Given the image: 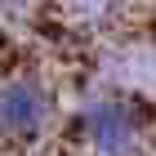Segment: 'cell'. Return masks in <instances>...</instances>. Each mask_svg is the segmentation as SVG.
<instances>
[{
  "instance_id": "obj_1",
  "label": "cell",
  "mask_w": 156,
  "mask_h": 156,
  "mask_svg": "<svg viewBox=\"0 0 156 156\" xmlns=\"http://www.w3.org/2000/svg\"><path fill=\"white\" fill-rule=\"evenodd\" d=\"M54 120V89L40 76H9L0 80V138L31 143Z\"/></svg>"
},
{
  "instance_id": "obj_2",
  "label": "cell",
  "mask_w": 156,
  "mask_h": 156,
  "mask_svg": "<svg viewBox=\"0 0 156 156\" xmlns=\"http://www.w3.org/2000/svg\"><path fill=\"white\" fill-rule=\"evenodd\" d=\"M80 129L94 156H138L143 125H138V112L120 98H94L80 112Z\"/></svg>"
},
{
  "instance_id": "obj_3",
  "label": "cell",
  "mask_w": 156,
  "mask_h": 156,
  "mask_svg": "<svg viewBox=\"0 0 156 156\" xmlns=\"http://www.w3.org/2000/svg\"><path fill=\"white\" fill-rule=\"evenodd\" d=\"M62 5H67V13L80 18V23H107L120 9V0H62Z\"/></svg>"
},
{
  "instance_id": "obj_4",
  "label": "cell",
  "mask_w": 156,
  "mask_h": 156,
  "mask_svg": "<svg viewBox=\"0 0 156 156\" xmlns=\"http://www.w3.org/2000/svg\"><path fill=\"white\" fill-rule=\"evenodd\" d=\"M36 5V0H0V13H9V18H18V13H27Z\"/></svg>"
}]
</instances>
